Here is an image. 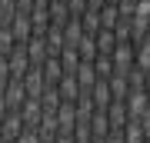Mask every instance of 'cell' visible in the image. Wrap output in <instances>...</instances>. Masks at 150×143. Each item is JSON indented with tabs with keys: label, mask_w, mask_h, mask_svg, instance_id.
Returning <instances> with one entry per match:
<instances>
[{
	"label": "cell",
	"mask_w": 150,
	"mask_h": 143,
	"mask_svg": "<svg viewBox=\"0 0 150 143\" xmlns=\"http://www.w3.org/2000/svg\"><path fill=\"white\" fill-rule=\"evenodd\" d=\"M110 57H113V67H117V73H130V70L137 67V47H134L130 40L117 43V50H113Z\"/></svg>",
	"instance_id": "1"
},
{
	"label": "cell",
	"mask_w": 150,
	"mask_h": 143,
	"mask_svg": "<svg viewBox=\"0 0 150 143\" xmlns=\"http://www.w3.org/2000/svg\"><path fill=\"white\" fill-rule=\"evenodd\" d=\"M57 130L60 133H74L77 130V103L64 100V103L57 106Z\"/></svg>",
	"instance_id": "2"
},
{
	"label": "cell",
	"mask_w": 150,
	"mask_h": 143,
	"mask_svg": "<svg viewBox=\"0 0 150 143\" xmlns=\"http://www.w3.org/2000/svg\"><path fill=\"white\" fill-rule=\"evenodd\" d=\"M107 120H110V133L113 130H123L130 123V113H127V100H113L107 106Z\"/></svg>",
	"instance_id": "3"
},
{
	"label": "cell",
	"mask_w": 150,
	"mask_h": 143,
	"mask_svg": "<svg viewBox=\"0 0 150 143\" xmlns=\"http://www.w3.org/2000/svg\"><path fill=\"white\" fill-rule=\"evenodd\" d=\"M90 97H93V106L97 110H107V106L113 103V90H110V80H97V87L90 90Z\"/></svg>",
	"instance_id": "4"
},
{
	"label": "cell",
	"mask_w": 150,
	"mask_h": 143,
	"mask_svg": "<svg viewBox=\"0 0 150 143\" xmlns=\"http://www.w3.org/2000/svg\"><path fill=\"white\" fill-rule=\"evenodd\" d=\"M93 37H97V47H100V53H113V50H117V43H120V40H117V33L107 30V27H100Z\"/></svg>",
	"instance_id": "5"
},
{
	"label": "cell",
	"mask_w": 150,
	"mask_h": 143,
	"mask_svg": "<svg viewBox=\"0 0 150 143\" xmlns=\"http://www.w3.org/2000/svg\"><path fill=\"white\" fill-rule=\"evenodd\" d=\"M120 20H123V17H120V7H117V4H103V7H100V23L107 27V30H117Z\"/></svg>",
	"instance_id": "6"
},
{
	"label": "cell",
	"mask_w": 150,
	"mask_h": 143,
	"mask_svg": "<svg viewBox=\"0 0 150 143\" xmlns=\"http://www.w3.org/2000/svg\"><path fill=\"white\" fill-rule=\"evenodd\" d=\"M123 140H127V143H147V130H144V123H140V120H130L127 127H123Z\"/></svg>",
	"instance_id": "7"
},
{
	"label": "cell",
	"mask_w": 150,
	"mask_h": 143,
	"mask_svg": "<svg viewBox=\"0 0 150 143\" xmlns=\"http://www.w3.org/2000/svg\"><path fill=\"white\" fill-rule=\"evenodd\" d=\"M77 50H80V60H97V53H100L97 37H93V33H83V40L77 43Z\"/></svg>",
	"instance_id": "8"
},
{
	"label": "cell",
	"mask_w": 150,
	"mask_h": 143,
	"mask_svg": "<svg viewBox=\"0 0 150 143\" xmlns=\"http://www.w3.org/2000/svg\"><path fill=\"white\" fill-rule=\"evenodd\" d=\"M80 20H83V30L87 33H97V30H100V10H93V7H87V10L80 13Z\"/></svg>",
	"instance_id": "9"
},
{
	"label": "cell",
	"mask_w": 150,
	"mask_h": 143,
	"mask_svg": "<svg viewBox=\"0 0 150 143\" xmlns=\"http://www.w3.org/2000/svg\"><path fill=\"white\" fill-rule=\"evenodd\" d=\"M134 47H137V67L150 73V37L140 40V43H134Z\"/></svg>",
	"instance_id": "10"
},
{
	"label": "cell",
	"mask_w": 150,
	"mask_h": 143,
	"mask_svg": "<svg viewBox=\"0 0 150 143\" xmlns=\"http://www.w3.org/2000/svg\"><path fill=\"white\" fill-rule=\"evenodd\" d=\"M120 17H123V20H134V13H137V0H120Z\"/></svg>",
	"instance_id": "11"
},
{
	"label": "cell",
	"mask_w": 150,
	"mask_h": 143,
	"mask_svg": "<svg viewBox=\"0 0 150 143\" xmlns=\"http://www.w3.org/2000/svg\"><path fill=\"white\" fill-rule=\"evenodd\" d=\"M103 4H107V0H87V7H93V10H100Z\"/></svg>",
	"instance_id": "12"
},
{
	"label": "cell",
	"mask_w": 150,
	"mask_h": 143,
	"mask_svg": "<svg viewBox=\"0 0 150 143\" xmlns=\"http://www.w3.org/2000/svg\"><path fill=\"white\" fill-rule=\"evenodd\" d=\"M147 93H150V73H147Z\"/></svg>",
	"instance_id": "13"
},
{
	"label": "cell",
	"mask_w": 150,
	"mask_h": 143,
	"mask_svg": "<svg viewBox=\"0 0 150 143\" xmlns=\"http://www.w3.org/2000/svg\"><path fill=\"white\" fill-rule=\"evenodd\" d=\"M107 4H120V0H107Z\"/></svg>",
	"instance_id": "14"
},
{
	"label": "cell",
	"mask_w": 150,
	"mask_h": 143,
	"mask_svg": "<svg viewBox=\"0 0 150 143\" xmlns=\"http://www.w3.org/2000/svg\"><path fill=\"white\" fill-rule=\"evenodd\" d=\"M147 143H150V140H147Z\"/></svg>",
	"instance_id": "15"
}]
</instances>
